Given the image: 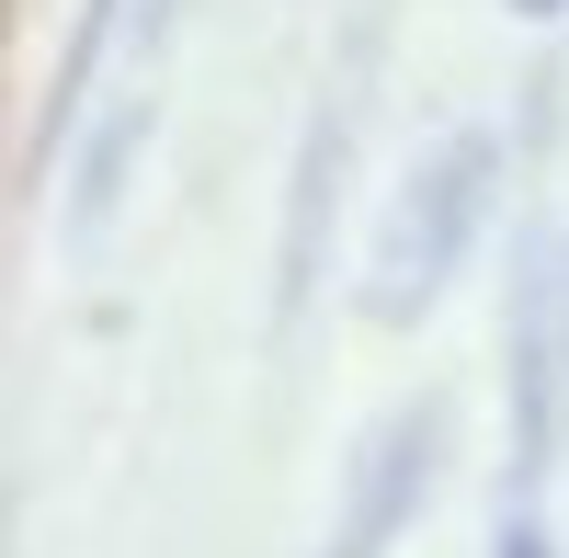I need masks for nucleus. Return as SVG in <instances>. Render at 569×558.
Masks as SVG:
<instances>
[{
  "label": "nucleus",
  "mask_w": 569,
  "mask_h": 558,
  "mask_svg": "<svg viewBox=\"0 0 569 558\" xmlns=\"http://www.w3.org/2000/svg\"><path fill=\"white\" fill-rule=\"evenodd\" d=\"M490 558H558V536H547V514H536V501H501V525H490Z\"/></svg>",
  "instance_id": "7"
},
{
  "label": "nucleus",
  "mask_w": 569,
  "mask_h": 558,
  "mask_svg": "<svg viewBox=\"0 0 569 558\" xmlns=\"http://www.w3.org/2000/svg\"><path fill=\"white\" fill-rule=\"evenodd\" d=\"M501 399H512V479L501 501H536L558 479V445H569V240L512 286L501 308Z\"/></svg>",
  "instance_id": "3"
},
{
  "label": "nucleus",
  "mask_w": 569,
  "mask_h": 558,
  "mask_svg": "<svg viewBox=\"0 0 569 558\" xmlns=\"http://www.w3.org/2000/svg\"><path fill=\"white\" fill-rule=\"evenodd\" d=\"M342 160H353V103L319 80V103L297 114V149H284V206H273V331H297L308 297H319V273H330Z\"/></svg>",
  "instance_id": "5"
},
{
  "label": "nucleus",
  "mask_w": 569,
  "mask_h": 558,
  "mask_svg": "<svg viewBox=\"0 0 569 558\" xmlns=\"http://www.w3.org/2000/svg\"><path fill=\"white\" fill-rule=\"evenodd\" d=\"M501 182H512L501 126H445L433 149L399 171V195L376 206V240H365V286H353V308L376 331H410V319L467 273V251L490 240Z\"/></svg>",
  "instance_id": "1"
},
{
  "label": "nucleus",
  "mask_w": 569,
  "mask_h": 558,
  "mask_svg": "<svg viewBox=\"0 0 569 558\" xmlns=\"http://www.w3.org/2000/svg\"><path fill=\"white\" fill-rule=\"evenodd\" d=\"M126 12L137 0H69V46H58V69L34 91V126H23V182H58V149H80L91 91H103L114 46H126Z\"/></svg>",
  "instance_id": "6"
},
{
  "label": "nucleus",
  "mask_w": 569,
  "mask_h": 558,
  "mask_svg": "<svg viewBox=\"0 0 569 558\" xmlns=\"http://www.w3.org/2000/svg\"><path fill=\"white\" fill-rule=\"evenodd\" d=\"M160 46H171V0L149 12V34L126 46V91L80 126V149L58 171V251L69 262H91L126 228V206H137V160L160 149Z\"/></svg>",
  "instance_id": "2"
},
{
  "label": "nucleus",
  "mask_w": 569,
  "mask_h": 558,
  "mask_svg": "<svg viewBox=\"0 0 569 558\" xmlns=\"http://www.w3.org/2000/svg\"><path fill=\"white\" fill-rule=\"evenodd\" d=\"M445 479V399H399L388 422L353 445L342 501L319 525V558H399V536L421 525V501Z\"/></svg>",
  "instance_id": "4"
},
{
  "label": "nucleus",
  "mask_w": 569,
  "mask_h": 558,
  "mask_svg": "<svg viewBox=\"0 0 569 558\" xmlns=\"http://www.w3.org/2000/svg\"><path fill=\"white\" fill-rule=\"evenodd\" d=\"M501 12H512V23H558L569 0H501Z\"/></svg>",
  "instance_id": "8"
}]
</instances>
